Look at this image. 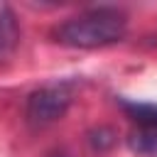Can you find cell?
I'll use <instances>...</instances> for the list:
<instances>
[{"label": "cell", "mask_w": 157, "mask_h": 157, "mask_svg": "<svg viewBox=\"0 0 157 157\" xmlns=\"http://www.w3.org/2000/svg\"><path fill=\"white\" fill-rule=\"evenodd\" d=\"M69 105H71V88L64 83H52V86H42L29 93L25 115L32 128H47L61 120Z\"/></svg>", "instance_id": "2"}, {"label": "cell", "mask_w": 157, "mask_h": 157, "mask_svg": "<svg viewBox=\"0 0 157 157\" xmlns=\"http://www.w3.org/2000/svg\"><path fill=\"white\" fill-rule=\"evenodd\" d=\"M128 32V17L118 7H93L52 29L54 42L76 49H98L115 44Z\"/></svg>", "instance_id": "1"}, {"label": "cell", "mask_w": 157, "mask_h": 157, "mask_svg": "<svg viewBox=\"0 0 157 157\" xmlns=\"http://www.w3.org/2000/svg\"><path fill=\"white\" fill-rule=\"evenodd\" d=\"M17 39H20L17 20H15L12 10L0 2V56L10 54L15 49V44H17Z\"/></svg>", "instance_id": "4"}, {"label": "cell", "mask_w": 157, "mask_h": 157, "mask_svg": "<svg viewBox=\"0 0 157 157\" xmlns=\"http://www.w3.org/2000/svg\"><path fill=\"white\" fill-rule=\"evenodd\" d=\"M128 145L140 157H157V128L155 125H137L130 132Z\"/></svg>", "instance_id": "3"}, {"label": "cell", "mask_w": 157, "mask_h": 157, "mask_svg": "<svg viewBox=\"0 0 157 157\" xmlns=\"http://www.w3.org/2000/svg\"><path fill=\"white\" fill-rule=\"evenodd\" d=\"M123 108L128 110V115H130L137 125H155V128H157V105H150V103H128V101H123Z\"/></svg>", "instance_id": "5"}, {"label": "cell", "mask_w": 157, "mask_h": 157, "mask_svg": "<svg viewBox=\"0 0 157 157\" xmlns=\"http://www.w3.org/2000/svg\"><path fill=\"white\" fill-rule=\"evenodd\" d=\"M49 157H71V155H66V152H52Z\"/></svg>", "instance_id": "6"}]
</instances>
